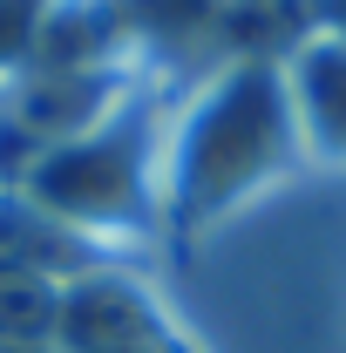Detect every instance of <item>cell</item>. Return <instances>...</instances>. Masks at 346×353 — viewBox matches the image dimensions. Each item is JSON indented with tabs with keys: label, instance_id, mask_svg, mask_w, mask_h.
<instances>
[{
	"label": "cell",
	"instance_id": "3957f363",
	"mask_svg": "<svg viewBox=\"0 0 346 353\" xmlns=\"http://www.w3.org/2000/svg\"><path fill=\"white\" fill-rule=\"evenodd\" d=\"M299 116L319 150L346 157V41H312L299 54Z\"/></svg>",
	"mask_w": 346,
	"mask_h": 353
},
{
	"label": "cell",
	"instance_id": "6da1fadb",
	"mask_svg": "<svg viewBox=\"0 0 346 353\" xmlns=\"http://www.w3.org/2000/svg\"><path fill=\"white\" fill-rule=\"evenodd\" d=\"M292 150V102L278 68H238L183 116L170 150V211L176 224H204L217 211H231L252 183L285 163Z\"/></svg>",
	"mask_w": 346,
	"mask_h": 353
},
{
	"label": "cell",
	"instance_id": "7a4b0ae2",
	"mask_svg": "<svg viewBox=\"0 0 346 353\" xmlns=\"http://www.w3.org/2000/svg\"><path fill=\"white\" fill-rule=\"evenodd\" d=\"M143 163L150 143L136 130H88L82 143L48 150L28 176V204L41 218H75V224H130L143 218Z\"/></svg>",
	"mask_w": 346,
	"mask_h": 353
}]
</instances>
